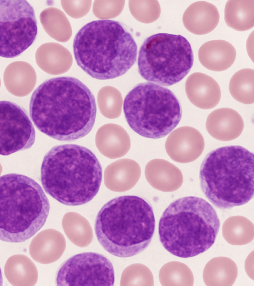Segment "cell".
I'll return each instance as SVG.
<instances>
[{"instance_id": "obj_1", "label": "cell", "mask_w": 254, "mask_h": 286, "mask_svg": "<svg viewBox=\"0 0 254 286\" xmlns=\"http://www.w3.org/2000/svg\"><path fill=\"white\" fill-rule=\"evenodd\" d=\"M94 96L79 79L71 76L48 79L33 92L29 113L37 128L61 141L86 136L96 116Z\"/></svg>"}, {"instance_id": "obj_2", "label": "cell", "mask_w": 254, "mask_h": 286, "mask_svg": "<svg viewBox=\"0 0 254 286\" xmlns=\"http://www.w3.org/2000/svg\"><path fill=\"white\" fill-rule=\"evenodd\" d=\"M102 178L101 165L96 155L77 144L53 147L41 165V181L45 191L66 206L89 202L98 193Z\"/></svg>"}, {"instance_id": "obj_3", "label": "cell", "mask_w": 254, "mask_h": 286, "mask_svg": "<svg viewBox=\"0 0 254 286\" xmlns=\"http://www.w3.org/2000/svg\"><path fill=\"white\" fill-rule=\"evenodd\" d=\"M73 50L77 65L91 77L99 80L123 75L134 64L137 46L121 22L92 21L76 34Z\"/></svg>"}, {"instance_id": "obj_4", "label": "cell", "mask_w": 254, "mask_h": 286, "mask_svg": "<svg viewBox=\"0 0 254 286\" xmlns=\"http://www.w3.org/2000/svg\"><path fill=\"white\" fill-rule=\"evenodd\" d=\"M155 227L151 205L133 195L120 196L98 212L95 232L103 248L111 254L127 258L138 254L150 244Z\"/></svg>"}, {"instance_id": "obj_5", "label": "cell", "mask_w": 254, "mask_h": 286, "mask_svg": "<svg viewBox=\"0 0 254 286\" xmlns=\"http://www.w3.org/2000/svg\"><path fill=\"white\" fill-rule=\"evenodd\" d=\"M220 220L213 207L195 196L172 202L160 217L158 232L163 247L183 258L204 252L214 243Z\"/></svg>"}, {"instance_id": "obj_6", "label": "cell", "mask_w": 254, "mask_h": 286, "mask_svg": "<svg viewBox=\"0 0 254 286\" xmlns=\"http://www.w3.org/2000/svg\"><path fill=\"white\" fill-rule=\"evenodd\" d=\"M253 152L239 145L217 148L209 152L199 170L201 189L220 209L243 205L254 196Z\"/></svg>"}, {"instance_id": "obj_7", "label": "cell", "mask_w": 254, "mask_h": 286, "mask_svg": "<svg viewBox=\"0 0 254 286\" xmlns=\"http://www.w3.org/2000/svg\"><path fill=\"white\" fill-rule=\"evenodd\" d=\"M50 209L43 189L33 179L15 173L0 176V240L29 239L44 225Z\"/></svg>"}, {"instance_id": "obj_8", "label": "cell", "mask_w": 254, "mask_h": 286, "mask_svg": "<svg viewBox=\"0 0 254 286\" xmlns=\"http://www.w3.org/2000/svg\"><path fill=\"white\" fill-rule=\"evenodd\" d=\"M123 110L130 128L143 137L157 139L179 124L182 111L175 94L152 82L136 85L125 98Z\"/></svg>"}, {"instance_id": "obj_9", "label": "cell", "mask_w": 254, "mask_h": 286, "mask_svg": "<svg viewBox=\"0 0 254 286\" xmlns=\"http://www.w3.org/2000/svg\"><path fill=\"white\" fill-rule=\"evenodd\" d=\"M193 63L191 47L180 35L159 33L147 38L138 53V69L147 81L171 86L183 79Z\"/></svg>"}, {"instance_id": "obj_10", "label": "cell", "mask_w": 254, "mask_h": 286, "mask_svg": "<svg viewBox=\"0 0 254 286\" xmlns=\"http://www.w3.org/2000/svg\"><path fill=\"white\" fill-rule=\"evenodd\" d=\"M37 22L33 7L25 0H0V57L12 58L34 42Z\"/></svg>"}, {"instance_id": "obj_11", "label": "cell", "mask_w": 254, "mask_h": 286, "mask_svg": "<svg viewBox=\"0 0 254 286\" xmlns=\"http://www.w3.org/2000/svg\"><path fill=\"white\" fill-rule=\"evenodd\" d=\"M56 282L58 286H113L114 268L111 261L102 254L79 253L61 266Z\"/></svg>"}, {"instance_id": "obj_12", "label": "cell", "mask_w": 254, "mask_h": 286, "mask_svg": "<svg viewBox=\"0 0 254 286\" xmlns=\"http://www.w3.org/2000/svg\"><path fill=\"white\" fill-rule=\"evenodd\" d=\"M35 140V129L25 110L11 101H0V155L28 149Z\"/></svg>"}, {"instance_id": "obj_13", "label": "cell", "mask_w": 254, "mask_h": 286, "mask_svg": "<svg viewBox=\"0 0 254 286\" xmlns=\"http://www.w3.org/2000/svg\"><path fill=\"white\" fill-rule=\"evenodd\" d=\"M165 146L173 160L186 163L193 161L201 154L205 143L202 135L197 129L185 126L173 131L168 137Z\"/></svg>"}, {"instance_id": "obj_14", "label": "cell", "mask_w": 254, "mask_h": 286, "mask_svg": "<svg viewBox=\"0 0 254 286\" xmlns=\"http://www.w3.org/2000/svg\"><path fill=\"white\" fill-rule=\"evenodd\" d=\"M185 90L190 102L202 109L215 107L221 99L218 83L212 77L201 72H194L187 78Z\"/></svg>"}, {"instance_id": "obj_15", "label": "cell", "mask_w": 254, "mask_h": 286, "mask_svg": "<svg viewBox=\"0 0 254 286\" xmlns=\"http://www.w3.org/2000/svg\"><path fill=\"white\" fill-rule=\"evenodd\" d=\"M244 123L241 116L235 110L221 108L211 112L206 121L207 132L221 141L236 139L243 132Z\"/></svg>"}, {"instance_id": "obj_16", "label": "cell", "mask_w": 254, "mask_h": 286, "mask_svg": "<svg viewBox=\"0 0 254 286\" xmlns=\"http://www.w3.org/2000/svg\"><path fill=\"white\" fill-rule=\"evenodd\" d=\"M219 13L213 4L198 1L192 3L186 9L183 16L185 28L195 35H204L213 31L217 26Z\"/></svg>"}, {"instance_id": "obj_17", "label": "cell", "mask_w": 254, "mask_h": 286, "mask_svg": "<svg viewBox=\"0 0 254 286\" xmlns=\"http://www.w3.org/2000/svg\"><path fill=\"white\" fill-rule=\"evenodd\" d=\"M66 247L64 235L59 231L48 229L38 233L29 246L31 256L41 264H50L58 260Z\"/></svg>"}, {"instance_id": "obj_18", "label": "cell", "mask_w": 254, "mask_h": 286, "mask_svg": "<svg viewBox=\"0 0 254 286\" xmlns=\"http://www.w3.org/2000/svg\"><path fill=\"white\" fill-rule=\"evenodd\" d=\"M145 175L153 188L164 192L177 190L183 182L181 171L172 163L162 159L150 161L145 167Z\"/></svg>"}, {"instance_id": "obj_19", "label": "cell", "mask_w": 254, "mask_h": 286, "mask_svg": "<svg viewBox=\"0 0 254 286\" xmlns=\"http://www.w3.org/2000/svg\"><path fill=\"white\" fill-rule=\"evenodd\" d=\"M198 59L207 69L221 72L229 69L236 57L234 47L223 40H215L204 43L198 50Z\"/></svg>"}, {"instance_id": "obj_20", "label": "cell", "mask_w": 254, "mask_h": 286, "mask_svg": "<svg viewBox=\"0 0 254 286\" xmlns=\"http://www.w3.org/2000/svg\"><path fill=\"white\" fill-rule=\"evenodd\" d=\"M3 81L7 90L17 96L29 94L36 82V74L33 68L22 61L10 64L3 73Z\"/></svg>"}, {"instance_id": "obj_21", "label": "cell", "mask_w": 254, "mask_h": 286, "mask_svg": "<svg viewBox=\"0 0 254 286\" xmlns=\"http://www.w3.org/2000/svg\"><path fill=\"white\" fill-rule=\"evenodd\" d=\"M238 276L236 263L226 257H215L206 264L203 279L207 286H231Z\"/></svg>"}, {"instance_id": "obj_22", "label": "cell", "mask_w": 254, "mask_h": 286, "mask_svg": "<svg viewBox=\"0 0 254 286\" xmlns=\"http://www.w3.org/2000/svg\"><path fill=\"white\" fill-rule=\"evenodd\" d=\"M4 273L13 286H34L38 279V271L34 263L21 254L8 258L4 267Z\"/></svg>"}, {"instance_id": "obj_23", "label": "cell", "mask_w": 254, "mask_h": 286, "mask_svg": "<svg viewBox=\"0 0 254 286\" xmlns=\"http://www.w3.org/2000/svg\"><path fill=\"white\" fill-rule=\"evenodd\" d=\"M224 19L229 27L237 31L251 29L254 25V0H228L225 6Z\"/></svg>"}, {"instance_id": "obj_24", "label": "cell", "mask_w": 254, "mask_h": 286, "mask_svg": "<svg viewBox=\"0 0 254 286\" xmlns=\"http://www.w3.org/2000/svg\"><path fill=\"white\" fill-rule=\"evenodd\" d=\"M140 173V166L136 162L129 168L125 166L115 167L111 164L105 171V184L113 191H126L136 184Z\"/></svg>"}, {"instance_id": "obj_25", "label": "cell", "mask_w": 254, "mask_h": 286, "mask_svg": "<svg viewBox=\"0 0 254 286\" xmlns=\"http://www.w3.org/2000/svg\"><path fill=\"white\" fill-rule=\"evenodd\" d=\"M62 226L67 238L76 246L84 247L92 242V227L89 221L80 214L66 213L62 219Z\"/></svg>"}, {"instance_id": "obj_26", "label": "cell", "mask_w": 254, "mask_h": 286, "mask_svg": "<svg viewBox=\"0 0 254 286\" xmlns=\"http://www.w3.org/2000/svg\"><path fill=\"white\" fill-rule=\"evenodd\" d=\"M222 235L231 245L247 244L254 239V224L247 218L241 215L229 217L223 224Z\"/></svg>"}, {"instance_id": "obj_27", "label": "cell", "mask_w": 254, "mask_h": 286, "mask_svg": "<svg viewBox=\"0 0 254 286\" xmlns=\"http://www.w3.org/2000/svg\"><path fill=\"white\" fill-rule=\"evenodd\" d=\"M254 71L244 69L237 72L231 77L229 89L232 96L245 104L254 102Z\"/></svg>"}, {"instance_id": "obj_28", "label": "cell", "mask_w": 254, "mask_h": 286, "mask_svg": "<svg viewBox=\"0 0 254 286\" xmlns=\"http://www.w3.org/2000/svg\"><path fill=\"white\" fill-rule=\"evenodd\" d=\"M159 278L163 286H192L193 274L185 264L172 261L164 265L161 268Z\"/></svg>"}, {"instance_id": "obj_29", "label": "cell", "mask_w": 254, "mask_h": 286, "mask_svg": "<svg viewBox=\"0 0 254 286\" xmlns=\"http://www.w3.org/2000/svg\"><path fill=\"white\" fill-rule=\"evenodd\" d=\"M120 285L153 286V275L144 265L133 264L127 266L123 272Z\"/></svg>"}, {"instance_id": "obj_30", "label": "cell", "mask_w": 254, "mask_h": 286, "mask_svg": "<svg viewBox=\"0 0 254 286\" xmlns=\"http://www.w3.org/2000/svg\"><path fill=\"white\" fill-rule=\"evenodd\" d=\"M2 282H3V280H2V273H1V269L0 268V286L2 285Z\"/></svg>"}, {"instance_id": "obj_31", "label": "cell", "mask_w": 254, "mask_h": 286, "mask_svg": "<svg viewBox=\"0 0 254 286\" xmlns=\"http://www.w3.org/2000/svg\"><path fill=\"white\" fill-rule=\"evenodd\" d=\"M1 172H2V167L0 164V174H1Z\"/></svg>"}, {"instance_id": "obj_32", "label": "cell", "mask_w": 254, "mask_h": 286, "mask_svg": "<svg viewBox=\"0 0 254 286\" xmlns=\"http://www.w3.org/2000/svg\"></svg>"}]
</instances>
